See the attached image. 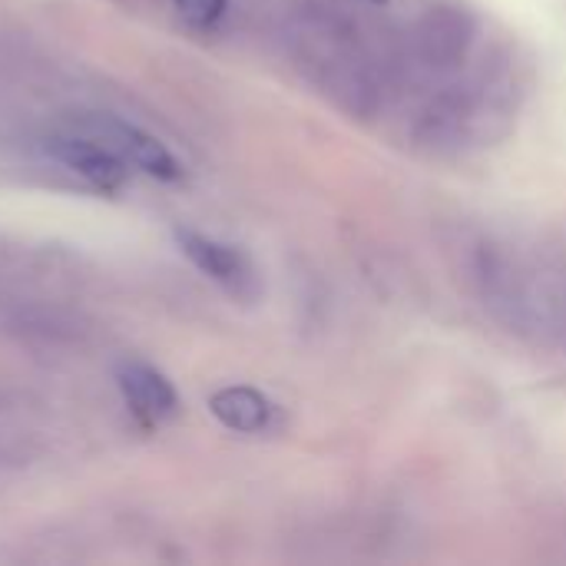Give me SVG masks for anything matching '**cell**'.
Masks as SVG:
<instances>
[{
  "mask_svg": "<svg viewBox=\"0 0 566 566\" xmlns=\"http://www.w3.org/2000/svg\"><path fill=\"white\" fill-rule=\"evenodd\" d=\"M302 60L315 83L352 116H371L381 103L378 70L358 33L338 17L308 13L302 27Z\"/></svg>",
  "mask_w": 566,
  "mask_h": 566,
  "instance_id": "cell-1",
  "label": "cell"
},
{
  "mask_svg": "<svg viewBox=\"0 0 566 566\" xmlns=\"http://www.w3.org/2000/svg\"><path fill=\"white\" fill-rule=\"evenodd\" d=\"M116 381H119V391H123L126 405L133 408V415L146 424H156V421L176 415V408H179L176 388L166 381V375H159L156 368H149L143 361H123L116 368Z\"/></svg>",
  "mask_w": 566,
  "mask_h": 566,
  "instance_id": "cell-2",
  "label": "cell"
},
{
  "mask_svg": "<svg viewBox=\"0 0 566 566\" xmlns=\"http://www.w3.org/2000/svg\"><path fill=\"white\" fill-rule=\"evenodd\" d=\"M50 149H53V156L66 169H73L76 176H83L90 186H96L103 192H116V189L126 186V166H123V159L109 146H99L96 139L63 136V139H53Z\"/></svg>",
  "mask_w": 566,
  "mask_h": 566,
  "instance_id": "cell-3",
  "label": "cell"
},
{
  "mask_svg": "<svg viewBox=\"0 0 566 566\" xmlns=\"http://www.w3.org/2000/svg\"><path fill=\"white\" fill-rule=\"evenodd\" d=\"M96 129L103 136V143H113L123 156H129V163H136L143 172L156 176V179H166V182H176L182 176V166L176 163V156L149 133H143L139 126L133 123H119L113 116H103L96 119Z\"/></svg>",
  "mask_w": 566,
  "mask_h": 566,
  "instance_id": "cell-4",
  "label": "cell"
},
{
  "mask_svg": "<svg viewBox=\"0 0 566 566\" xmlns=\"http://www.w3.org/2000/svg\"><path fill=\"white\" fill-rule=\"evenodd\" d=\"M471 40V20L458 10H431L418 30L421 56L431 66H448L454 63Z\"/></svg>",
  "mask_w": 566,
  "mask_h": 566,
  "instance_id": "cell-5",
  "label": "cell"
},
{
  "mask_svg": "<svg viewBox=\"0 0 566 566\" xmlns=\"http://www.w3.org/2000/svg\"><path fill=\"white\" fill-rule=\"evenodd\" d=\"M209 411L239 434H259L272 421V405L262 391L255 388H222L209 398Z\"/></svg>",
  "mask_w": 566,
  "mask_h": 566,
  "instance_id": "cell-6",
  "label": "cell"
},
{
  "mask_svg": "<svg viewBox=\"0 0 566 566\" xmlns=\"http://www.w3.org/2000/svg\"><path fill=\"white\" fill-rule=\"evenodd\" d=\"M176 242H179V249L186 252V259H189L199 272L212 275L216 282L235 285V282L245 279V259H242L232 245L216 242V239H209V235H202V232H192V229H176Z\"/></svg>",
  "mask_w": 566,
  "mask_h": 566,
  "instance_id": "cell-7",
  "label": "cell"
},
{
  "mask_svg": "<svg viewBox=\"0 0 566 566\" xmlns=\"http://www.w3.org/2000/svg\"><path fill=\"white\" fill-rule=\"evenodd\" d=\"M229 0H176V10L182 20H189L192 27H212L222 20Z\"/></svg>",
  "mask_w": 566,
  "mask_h": 566,
  "instance_id": "cell-8",
  "label": "cell"
},
{
  "mask_svg": "<svg viewBox=\"0 0 566 566\" xmlns=\"http://www.w3.org/2000/svg\"><path fill=\"white\" fill-rule=\"evenodd\" d=\"M371 3H388V0H371Z\"/></svg>",
  "mask_w": 566,
  "mask_h": 566,
  "instance_id": "cell-9",
  "label": "cell"
}]
</instances>
